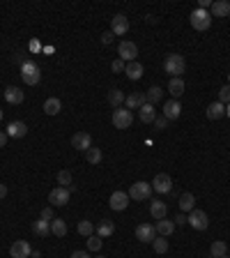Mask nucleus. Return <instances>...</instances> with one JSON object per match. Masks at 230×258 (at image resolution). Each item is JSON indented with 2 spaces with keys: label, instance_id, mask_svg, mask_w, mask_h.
Listing matches in <instances>:
<instances>
[{
  "label": "nucleus",
  "instance_id": "nucleus-47",
  "mask_svg": "<svg viewBox=\"0 0 230 258\" xmlns=\"http://www.w3.org/2000/svg\"><path fill=\"white\" fill-rule=\"evenodd\" d=\"M5 196H7V185L0 182V198H5Z\"/></svg>",
  "mask_w": 230,
  "mask_h": 258
},
{
  "label": "nucleus",
  "instance_id": "nucleus-39",
  "mask_svg": "<svg viewBox=\"0 0 230 258\" xmlns=\"http://www.w3.org/2000/svg\"><path fill=\"white\" fill-rule=\"evenodd\" d=\"M219 102H221L223 106L230 104V86H223V88L219 90Z\"/></svg>",
  "mask_w": 230,
  "mask_h": 258
},
{
  "label": "nucleus",
  "instance_id": "nucleus-24",
  "mask_svg": "<svg viewBox=\"0 0 230 258\" xmlns=\"http://www.w3.org/2000/svg\"><path fill=\"white\" fill-rule=\"evenodd\" d=\"M138 116H141V120L145 125H152V122L157 120V111H154L152 104H143V106L138 108Z\"/></svg>",
  "mask_w": 230,
  "mask_h": 258
},
{
  "label": "nucleus",
  "instance_id": "nucleus-29",
  "mask_svg": "<svg viewBox=\"0 0 230 258\" xmlns=\"http://www.w3.org/2000/svg\"><path fill=\"white\" fill-rule=\"evenodd\" d=\"M33 233L39 235V238H46V235H51V222H44V219H37L33 224Z\"/></svg>",
  "mask_w": 230,
  "mask_h": 258
},
{
  "label": "nucleus",
  "instance_id": "nucleus-12",
  "mask_svg": "<svg viewBox=\"0 0 230 258\" xmlns=\"http://www.w3.org/2000/svg\"><path fill=\"white\" fill-rule=\"evenodd\" d=\"M30 254H33V247L26 240H14L12 247H9V256L12 258H28Z\"/></svg>",
  "mask_w": 230,
  "mask_h": 258
},
{
  "label": "nucleus",
  "instance_id": "nucleus-36",
  "mask_svg": "<svg viewBox=\"0 0 230 258\" xmlns=\"http://www.w3.org/2000/svg\"><path fill=\"white\" fill-rule=\"evenodd\" d=\"M79 235H85V238H90L92 233H95V224L92 222H88V219H83V222H79Z\"/></svg>",
  "mask_w": 230,
  "mask_h": 258
},
{
  "label": "nucleus",
  "instance_id": "nucleus-38",
  "mask_svg": "<svg viewBox=\"0 0 230 258\" xmlns=\"http://www.w3.org/2000/svg\"><path fill=\"white\" fill-rule=\"evenodd\" d=\"M88 249L90 251H99V249H101V238H99V235H90V238H88Z\"/></svg>",
  "mask_w": 230,
  "mask_h": 258
},
{
  "label": "nucleus",
  "instance_id": "nucleus-31",
  "mask_svg": "<svg viewBox=\"0 0 230 258\" xmlns=\"http://www.w3.org/2000/svg\"><path fill=\"white\" fill-rule=\"evenodd\" d=\"M210 256H212V258H223V256H228V244H226L223 240L214 242L212 247H210Z\"/></svg>",
  "mask_w": 230,
  "mask_h": 258
},
{
  "label": "nucleus",
  "instance_id": "nucleus-20",
  "mask_svg": "<svg viewBox=\"0 0 230 258\" xmlns=\"http://www.w3.org/2000/svg\"><path fill=\"white\" fill-rule=\"evenodd\" d=\"M166 212H168V207H166V203L164 201H159V198H154L150 203V214L159 222V219H166Z\"/></svg>",
  "mask_w": 230,
  "mask_h": 258
},
{
  "label": "nucleus",
  "instance_id": "nucleus-17",
  "mask_svg": "<svg viewBox=\"0 0 230 258\" xmlns=\"http://www.w3.org/2000/svg\"><path fill=\"white\" fill-rule=\"evenodd\" d=\"M180 113H182V104L177 102V99H168L166 104H164V118L166 120H177L180 118Z\"/></svg>",
  "mask_w": 230,
  "mask_h": 258
},
{
  "label": "nucleus",
  "instance_id": "nucleus-2",
  "mask_svg": "<svg viewBox=\"0 0 230 258\" xmlns=\"http://www.w3.org/2000/svg\"><path fill=\"white\" fill-rule=\"evenodd\" d=\"M21 76H23V83L26 86H37L42 81V69L35 60H23L21 63Z\"/></svg>",
  "mask_w": 230,
  "mask_h": 258
},
{
  "label": "nucleus",
  "instance_id": "nucleus-23",
  "mask_svg": "<svg viewBox=\"0 0 230 258\" xmlns=\"http://www.w3.org/2000/svg\"><path fill=\"white\" fill-rule=\"evenodd\" d=\"M143 65L138 63V60H133V63H127V67H124V74H127V79L131 81H138L143 76Z\"/></svg>",
  "mask_w": 230,
  "mask_h": 258
},
{
  "label": "nucleus",
  "instance_id": "nucleus-25",
  "mask_svg": "<svg viewBox=\"0 0 230 258\" xmlns=\"http://www.w3.org/2000/svg\"><path fill=\"white\" fill-rule=\"evenodd\" d=\"M168 92L173 99H180L184 95V81L182 79H168Z\"/></svg>",
  "mask_w": 230,
  "mask_h": 258
},
{
  "label": "nucleus",
  "instance_id": "nucleus-30",
  "mask_svg": "<svg viewBox=\"0 0 230 258\" xmlns=\"http://www.w3.org/2000/svg\"><path fill=\"white\" fill-rule=\"evenodd\" d=\"M51 233H53L55 238H65L67 235V222L60 219V217H55L53 222H51Z\"/></svg>",
  "mask_w": 230,
  "mask_h": 258
},
{
  "label": "nucleus",
  "instance_id": "nucleus-35",
  "mask_svg": "<svg viewBox=\"0 0 230 258\" xmlns=\"http://www.w3.org/2000/svg\"><path fill=\"white\" fill-rule=\"evenodd\" d=\"M152 249L157 251V254H166V251H168V240L161 238V235H157V238L152 240Z\"/></svg>",
  "mask_w": 230,
  "mask_h": 258
},
{
  "label": "nucleus",
  "instance_id": "nucleus-46",
  "mask_svg": "<svg viewBox=\"0 0 230 258\" xmlns=\"http://www.w3.org/2000/svg\"><path fill=\"white\" fill-rule=\"evenodd\" d=\"M7 138H9L7 134H5V132H0V148H5V145H7Z\"/></svg>",
  "mask_w": 230,
  "mask_h": 258
},
{
  "label": "nucleus",
  "instance_id": "nucleus-44",
  "mask_svg": "<svg viewBox=\"0 0 230 258\" xmlns=\"http://www.w3.org/2000/svg\"><path fill=\"white\" fill-rule=\"evenodd\" d=\"M113 33H111V30H108V33H104V35H101V42H104V44H111V42H113Z\"/></svg>",
  "mask_w": 230,
  "mask_h": 258
},
{
  "label": "nucleus",
  "instance_id": "nucleus-9",
  "mask_svg": "<svg viewBox=\"0 0 230 258\" xmlns=\"http://www.w3.org/2000/svg\"><path fill=\"white\" fill-rule=\"evenodd\" d=\"M71 148H76L81 152H88L92 148V136L88 132H76L71 136Z\"/></svg>",
  "mask_w": 230,
  "mask_h": 258
},
{
  "label": "nucleus",
  "instance_id": "nucleus-40",
  "mask_svg": "<svg viewBox=\"0 0 230 258\" xmlns=\"http://www.w3.org/2000/svg\"><path fill=\"white\" fill-rule=\"evenodd\" d=\"M39 219H44V222H53L55 214H53V207H44L42 214H39Z\"/></svg>",
  "mask_w": 230,
  "mask_h": 258
},
{
  "label": "nucleus",
  "instance_id": "nucleus-15",
  "mask_svg": "<svg viewBox=\"0 0 230 258\" xmlns=\"http://www.w3.org/2000/svg\"><path fill=\"white\" fill-rule=\"evenodd\" d=\"M111 33L113 35H127L129 33V18L124 17V14H115L111 18Z\"/></svg>",
  "mask_w": 230,
  "mask_h": 258
},
{
  "label": "nucleus",
  "instance_id": "nucleus-3",
  "mask_svg": "<svg viewBox=\"0 0 230 258\" xmlns=\"http://www.w3.org/2000/svg\"><path fill=\"white\" fill-rule=\"evenodd\" d=\"M189 21H191V28H194V30H200V33H203V30H207V28L212 26V14H210L207 9H194Z\"/></svg>",
  "mask_w": 230,
  "mask_h": 258
},
{
  "label": "nucleus",
  "instance_id": "nucleus-5",
  "mask_svg": "<svg viewBox=\"0 0 230 258\" xmlns=\"http://www.w3.org/2000/svg\"><path fill=\"white\" fill-rule=\"evenodd\" d=\"M117 55H120V60H124V63H133L136 55H138V46L133 44V42H129V39H122L117 44Z\"/></svg>",
  "mask_w": 230,
  "mask_h": 258
},
{
  "label": "nucleus",
  "instance_id": "nucleus-37",
  "mask_svg": "<svg viewBox=\"0 0 230 258\" xmlns=\"http://www.w3.org/2000/svg\"><path fill=\"white\" fill-rule=\"evenodd\" d=\"M58 187H71V173L69 171H60L58 173Z\"/></svg>",
  "mask_w": 230,
  "mask_h": 258
},
{
  "label": "nucleus",
  "instance_id": "nucleus-50",
  "mask_svg": "<svg viewBox=\"0 0 230 258\" xmlns=\"http://www.w3.org/2000/svg\"><path fill=\"white\" fill-rule=\"evenodd\" d=\"M97 258H104V256H97Z\"/></svg>",
  "mask_w": 230,
  "mask_h": 258
},
{
  "label": "nucleus",
  "instance_id": "nucleus-13",
  "mask_svg": "<svg viewBox=\"0 0 230 258\" xmlns=\"http://www.w3.org/2000/svg\"><path fill=\"white\" fill-rule=\"evenodd\" d=\"M152 189H154V191H159V194H168L170 189H173V180H170L168 173H159V175H154V180H152Z\"/></svg>",
  "mask_w": 230,
  "mask_h": 258
},
{
  "label": "nucleus",
  "instance_id": "nucleus-6",
  "mask_svg": "<svg viewBox=\"0 0 230 258\" xmlns=\"http://www.w3.org/2000/svg\"><path fill=\"white\" fill-rule=\"evenodd\" d=\"M133 122V116H131V111L129 108H115L113 111V125L115 129H129Z\"/></svg>",
  "mask_w": 230,
  "mask_h": 258
},
{
  "label": "nucleus",
  "instance_id": "nucleus-8",
  "mask_svg": "<svg viewBox=\"0 0 230 258\" xmlns=\"http://www.w3.org/2000/svg\"><path fill=\"white\" fill-rule=\"evenodd\" d=\"M189 226L196 228V231H205L207 226H210V219H207V212L205 210H191L189 212Z\"/></svg>",
  "mask_w": 230,
  "mask_h": 258
},
{
  "label": "nucleus",
  "instance_id": "nucleus-42",
  "mask_svg": "<svg viewBox=\"0 0 230 258\" xmlns=\"http://www.w3.org/2000/svg\"><path fill=\"white\" fill-rule=\"evenodd\" d=\"M152 125H154V129H159V132H161V129H166V127H168V120H166L164 116H161V118L157 116V120H154Z\"/></svg>",
  "mask_w": 230,
  "mask_h": 258
},
{
  "label": "nucleus",
  "instance_id": "nucleus-27",
  "mask_svg": "<svg viewBox=\"0 0 230 258\" xmlns=\"http://www.w3.org/2000/svg\"><path fill=\"white\" fill-rule=\"evenodd\" d=\"M196 207V196L191 191H184V194L180 196V210L182 212H191Z\"/></svg>",
  "mask_w": 230,
  "mask_h": 258
},
{
  "label": "nucleus",
  "instance_id": "nucleus-49",
  "mask_svg": "<svg viewBox=\"0 0 230 258\" xmlns=\"http://www.w3.org/2000/svg\"><path fill=\"white\" fill-rule=\"evenodd\" d=\"M228 86H230V74H228Z\"/></svg>",
  "mask_w": 230,
  "mask_h": 258
},
{
  "label": "nucleus",
  "instance_id": "nucleus-43",
  "mask_svg": "<svg viewBox=\"0 0 230 258\" xmlns=\"http://www.w3.org/2000/svg\"><path fill=\"white\" fill-rule=\"evenodd\" d=\"M173 222H175V226H184V224H189V217H186L184 212H180L175 219H173Z\"/></svg>",
  "mask_w": 230,
  "mask_h": 258
},
{
  "label": "nucleus",
  "instance_id": "nucleus-11",
  "mask_svg": "<svg viewBox=\"0 0 230 258\" xmlns=\"http://www.w3.org/2000/svg\"><path fill=\"white\" fill-rule=\"evenodd\" d=\"M154 238H157V228H154L152 224H141V226H136V240L145 242V244H152Z\"/></svg>",
  "mask_w": 230,
  "mask_h": 258
},
{
  "label": "nucleus",
  "instance_id": "nucleus-22",
  "mask_svg": "<svg viewBox=\"0 0 230 258\" xmlns=\"http://www.w3.org/2000/svg\"><path fill=\"white\" fill-rule=\"evenodd\" d=\"M207 120H219V118L226 116V106H223L221 102H212V104H207Z\"/></svg>",
  "mask_w": 230,
  "mask_h": 258
},
{
  "label": "nucleus",
  "instance_id": "nucleus-10",
  "mask_svg": "<svg viewBox=\"0 0 230 258\" xmlns=\"http://www.w3.org/2000/svg\"><path fill=\"white\" fill-rule=\"evenodd\" d=\"M108 205H111V210H115V212H122V210H127V205H129V194L127 191H113L111 198H108Z\"/></svg>",
  "mask_w": 230,
  "mask_h": 258
},
{
  "label": "nucleus",
  "instance_id": "nucleus-28",
  "mask_svg": "<svg viewBox=\"0 0 230 258\" xmlns=\"http://www.w3.org/2000/svg\"><path fill=\"white\" fill-rule=\"evenodd\" d=\"M115 233V224L108 222V219H101V222L97 224V235L99 238H111Z\"/></svg>",
  "mask_w": 230,
  "mask_h": 258
},
{
  "label": "nucleus",
  "instance_id": "nucleus-33",
  "mask_svg": "<svg viewBox=\"0 0 230 258\" xmlns=\"http://www.w3.org/2000/svg\"><path fill=\"white\" fill-rule=\"evenodd\" d=\"M145 99H148V104H157V102H161L164 99V90L159 88V86H152L150 90H148V95H145Z\"/></svg>",
  "mask_w": 230,
  "mask_h": 258
},
{
  "label": "nucleus",
  "instance_id": "nucleus-26",
  "mask_svg": "<svg viewBox=\"0 0 230 258\" xmlns=\"http://www.w3.org/2000/svg\"><path fill=\"white\" fill-rule=\"evenodd\" d=\"M62 111V102L58 97H49L44 102V113L46 116H58Z\"/></svg>",
  "mask_w": 230,
  "mask_h": 258
},
{
  "label": "nucleus",
  "instance_id": "nucleus-1",
  "mask_svg": "<svg viewBox=\"0 0 230 258\" xmlns=\"http://www.w3.org/2000/svg\"><path fill=\"white\" fill-rule=\"evenodd\" d=\"M164 69H166V74H168L170 79H182V74L186 71V60L182 55L170 53L166 58V63H164Z\"/></svg>",
  "mask_w": 230,
  "mask_h": 258
},
{
  "label": "nucleus",
  "instance_id": "nucleus-34",
  "mask_svg": "<svg viewBox=\"0 0 230 258\" xmlns=\"http://www.w3.org/2000/svg\"><path fill=\"white\" fill-rule=\"evenodd\" d=\"M85 159H88V164H92V166H99L101 164V159H104V155H101V150L99 148H90L88 152H85Z\"/></svg>",
  "mask_w": 230,
  "mask_h": 258
},
{
  "label": "nucleus",
  "instance_id": "nucleus-18",
  "mask_svg": "<svg viewBox=\"0 0 230 258\" xmlns=\"http://www.w3.org/2000/svg\"><path fill=\"white\" fill-rule=\"evenodd\" d=\"M143 104H148V99H145V95H141V92H133V95H127V97H124V108H129V111H138Z\"/></svg>",
  "mask_w": 230,
  "mask_h": 258
},
{
  "label": "nucleus",
  "instance_id": "nucleus-19",
  "mask_svg": "<svg viewBox=\"0 0 230 258\" xmlns=\"http://www.w3.org/2000/svg\"><path fill=\"white\" fill-rule=\"evenodd\" d=\"M154 228H157V235H161V238H170L173 231H175V222H170V219H159V222L154 224Z\"/></svg>",
  "mask_w": 230,
  "mask_h": 258
},
{
  "label": "nucleus",
  "instance_id": "nucleus-16",
  "mask_svg": "<svg viewBox=\"0 0 230 258\" xmlns=\"http://www.w3.org/2000/svg\"><path fill=\"white\" fill-rule=\"evenodd\" d=\"M5 134H7L9 138H23L28 134V127L23 120H12L7 125V129H5Z\"/></svg>",
  "mask_w": 230,
  "mask_h": 258
},
{
  "label": "nucleus",
  "instance_id": "nucleus-4",
  "mask_svg": "<svg viewBox=\"0 0 230 258\" xmlns=\"http://www.w3.org/2000/svg\"><path fill=\"white\" fill-rule=\"evenodd\" d=\"M129 198H133V201H148L152 196V185L150 182H143V180H138V182H133L131 187H129Z\"/></svg>",
  "mask_w": 230,
  "mask_h": 258
},
{
  "label": "nucleus",
  "instance_id": "nucleus-21",
  "mask_svg": "<svg viewBox=\"0 0 230 258\" xmlns=\"http://www.w3.org/2000/svg\"><path fill=\"white\" fill-rule=\"evenodd\" d=\"M212 14L216 18H226V17H230V2L228 0H216V2H212Z\"/></svg>",
  "mask_w": 230,
  "mask_h": 258
},
{
  "label": "nucleus",
  "instance_id": "nucleus-32",
  "mask_svg": "<svg viewBox=\"0 0 230 258\" xmlns=\"http://www.w3.org/2000/svg\"><path fill=\"white\" fill-rule=\"evenodd\" d=\"M108 104L113 108H120L124 104V95H122V90H117V88H113L111 92H108Z\"/></svg>",
  "mask_w": 230,
  "mask_h": 258
},
{
  "label": "nucleus",
  "instance_id": "nucleus-14",
  "mask_svg": "<svg viewBox=\"0 0 230 258\" xmlns=\"http://www.w3.org/2000/svg\"><path fill=\"white\" fill-rule=\"evenodd\" d=\"M23 99H26V92L18 88V86H7V88H5V102H7V104L18 106V104H23Z\"/></svg>",
  "mask_w": 230,
  "mask_h": 258
},
{
  "label": "nucleus",
  "instance_id": "nucleus-7",
  "mask_svg": "<svg viewBox=\"0 0 230 258\" xmlns=\"http://www.w3.org/2000/svg\"><path fill=\"white\" fill-rule=\"evenodd\" d=\"M69 196H71V191L67 187H55L49 194V203H51V207H62V205L69 203Z\"/></svg>",
  "mask_w": 230,
  "mask_h": 258
},
{
  "label": "nucleus",
  "instance_id": "nucleus-51",
  "mask_svg": "<svg viewBox=\"0 0 230 258\" xmlns=\"http://www.w3.org/2000/svg\"><path fill=\"white\" fill-rule=\"evenodd\" d=\"M223 258H228V256H223Z\"/></svg>",
  "mask_w": 230,
  "mask_h": 258
},
{
  "label": "nucleus",
  "instance_id": "nucleus-41",
  "mask_svg": "<svg viewBox=\"0 0 230 258\" xmlns=\"http://www.w3.org/2000/svg\"><path fill=\"white\" fill-rule=\"evenodd\" d=\"M124 67H127V63H124V60H120V58L111 63V69H113L115 74H120V71H124Z\"/></svg>",
  "mask_w": 230,
  "mask_h": 258
},
{
  "label": "nucleus",
  "instance_id": "nucleus-48",
  "mask_svg": "<svg viewBox=\"0 0 230 258\" xmlns=\"http://www.w3.org/2000/svg\"><path fill=\"white\" fill-rule=\"evenodd\" d=\"M226 116L230 118V104H228V106H226Z\"/></svg>",
  "mask_w": 230,
  "mask_h": 258
},
{
  "label": "nucleus",
  "instance_id": "nucleus-45",
  "mask_svg": "<svg viewBox=\"0 0 230 258\" xmlns=\"http://www.w3.org/2000/svg\"><path fill=\"white\" fill-rule=\"evenodd\" d=\"M71 258H90V254H88V251H74Z\"/></svg>",
  "mask_w": 230,
  "mask_h": 258
}]
</instances>
